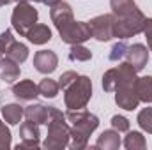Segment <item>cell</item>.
Masks as SVG:
<instances>
[{"label":"cell","mask_w":152,"mask_h":150,"mask_svg":"<svg viewBox=\"0 0 152 150\" xmlns=\"http://www.w3.org/2000/svg\"><path fill=\"white\" fill-rule=\"evenodd\" d=\"M20 138H21V143L16 145V149H39L41 147V131H39V125L27 120V122H21L20 125Z\"/></svg>","instance_id":"cell-10"},{"label":"cell","mask_w":152,"mask_h":150,"mask_svg":"<svg viewBox=\"0 0 152 150\" xmlns=\"http://www.w3.org/2000/svg\"><path fill=\"white\" fill-rule=\"evenodd\" d=\"M14 41L12 37V32L9 30V28H5L2 34H0V58L2 57H5V51H7V48H9V44Z\"/></svg>","instance_id":"cell-30"},{"label":"cell","mask_w":152,"mask_h":150,"mask_svg":"<svg viewBox=\"0 0 152 150\" xmlns=\"http://www.w3.org/2000/svg\"><path fill=\"white\" fill-rule=\"evenodd\" d=\"M25 118L37 124V125H46L48 122V106L41 104V103H32L28 106H25Z\"/></svg>","instance_id":"cell-18"},{"label":"cell","mask_w":152,"mask_h":150,"mask_svg":"<svg viewBox=\"0 0 152 150\" xmlns=\"http://www.w3.org/2000/svg\"><path fill=\"white\" fill-rule=\"evenodd\" d=\"M2 117L4 122L9 125H18L25 117V108L20 103H5L2 104Z\"/></svg>","instance_id":"cell-16"},{"label":"cell","mask_w":152,"mask_h":150,"mask_svg":"<svg viewBox=\"0 0 152 150\" xmlns=\"http://www.w3.org/2000/svg\"><path fill=\"white\" fill-rule=\"evenodd\" d=\"M92 37L99 42H108L115 37L113 36V14H99L88 21Z\"/></svg>","instance_id":"cell-8"},{"label":"cell","mask_w":152,"mask_h":150,"mask_svg":"<svg viewBox=\"0 0 152 150\" xmlns=\"http://www.w3.org/2000/svg\"><path fill=\"white\" fill-rule=\"evenodd\" d=\"M117 83H118V73H117V67L108 69V71L103 74V78H101V85H103V90H104V92H115Z\"/></svg>","instance_id":"cell-26"},{"label":"cell","mask_w":152,"mask_h":150,"mask_svg":"<svg viewBox=\"0 0 152 150\" xmlns=\"http://www.w3.org/2000/svg\"><path fill=\"white\" fill-rule=\"evenodd\" d=\"M50 18H51V23L55 25V28L58 30V28H62L64 25H67L69 21L75 20L73 7L67 2L60 0L58 4H55V5L50 7Z\"/></svg>","instance_id":"cell-13"},{"label":"cell","mask_w":152,"mask_h":150,"mask_svg":"<svg viewBox=\"0 0 152 150\" xmlns=\"http://www.w3.org/2000/svg\"><path fill=\"white\" fill-rule=\"evenodd\" d=\"M44 5H48V7H51V5H55V4H58L60 0H41Z\"/></svg>","instance_id":"cell-33"},{"label":"cell","mask_w":152,"mask_h":150,"mask_svg":"<svg viewBox=\"0 0 152 150\" xmlns=\"http://www.w3.org/2000/svg\"><path fill=\"white\" fill-rule=\"evenodd\" d=\"M12 2H16V0H0V7H4V5H9V4H12Z\"/></svg>","instance_id":"cell-34"},{"label":"cell","mask_w":152,"mask_h":150,"mask_svg":"<svg viewBox=\"0 0 152 150\" xmlns=\"http://www.w3.org/2000/svg\"><path fill=\"white\" fill-rule=\"evenodd\" d=\"M145 14L138 9L127 16H122V18H113V36L118 39H129L134 37L138 34L143 32V27H145Z\"/></svg>","instance_id":"cell-6"},{"label":"cell","mask_w":152,"mask_h":150,"mask_svg":"<svg viewBox=\"0 0 152 150\" xmlns=\"http://www.w3.org/2000/svg\"><path fill=\"white\" fill-rule=\"evenodd\" d=\"M58 66V57L53 50H39L34 55V67L41 74H51Z\"/></svg>","instance_id":"cell-12"},{"label":"cell","mask_w":152,"mask_h":150,"mask_svg":"<svg viewBox=\"0 0 152 150\" xmlns=\"http://www.w3.org/2000/svg\"><path fill=\"white\" fill-rule=\"evenodd\" d=\"M16 2H30V4H36V2H41V0H16Z\"/></svg>","instance_id":"cell-35"},{"label":"cell","mask_w":152,"mask_h":150,"mask_svg":"<svg viewBox=\"0 0 152 150\" xmlns=\"http://www.w3.org/2000/svg\"><path fill=\"white\" fill-rule=\"evenodd\" d=\"M126 53H127V44H126L124 39H120V41H117L113 46H112L108 58H110V62H120L126 57Z\"/></svg>","instance_id":"cell-27"},{"label":"cell","mask_w":152,"mask_h":150,"mask_svg":"<svg viewBox=\"0 0 152 150\" xmlns=\"http://www.w3.org/2000/svg\"><path fill=\"white\" fill-rule=\"evenodd\" d=\"M126 62H129L136 73L143 71L147 62H149V48L142 42H134L131 46H127V53H126Z\"/></svg>","instance_id":"cell-11"},{"label":"cell","mask_w":152,"mask_h":150,"mask_svg":"<svg viewBox=\"0 0 152 150\" xmlns=\"http://www.w3.org/2000/svg\"><path fill=\"white\" fill-rule=\"evenodd\" d=\"M136 122L140 125V129L147 134H152V108L147 106L143 110H140L136 115Z\"/></svg>","instance_id":"cell-25"},{"label":"cell","mask_w":152,"mask_h":150,"mask_svg":"<svg viewBox=\"0 0 152 150\" xmlns=\"http://www.w3.org/2000/svg\"><path fill=\"white\" fill-rule=\"evenodd\" d=\"M67 57L71 62H88L92 58V51L83 44H73Z\"/></svg>","instance_id":"cell-24"},{"label":"cell","mask_w":152,"mask_h":150,"mask_svg":"<svg viewBox=\"0 0 152 150\" xmlns=\"http://www.w3.org/2000/svg\"><path fill=\"white\" fill-rule=\"evenodd\" d=\"M11 97H14L18 103H28V101H36L39 95V87L32 79H20L16 83H12L11 90L7 92Z\"/></svg>","instance_id":"cell-9"},{"label":"cell","mask_w":152,"mask_h":150,"mask_svg":"<svg viewBox=\"0 0 152 150\" xmlns=\"http://www.w3.org/2000/svg\"><path fill=\"white\" fill-rule=\"evenodd\" d=\"M39 95H42V97H46V99H55L57 95H58V92H60V87H58V81H55V79H51V78H42L41 81H39Z\"/></svg>","instance_id":"cell-23"},{"label":"cell","mask_w":152,"mask_h":150,"mask_svg":"<svg viewBox=\"0 0 152 150\" xmlns=\"http://www.w3.org/2000/svg\"><path fill=\"white\" fill-rule=\"evenodd\" d=\"M136 92L142 103H152V76H142L136 79Z\"/></svg>","instance_id":"cell-22"},{"label":"cell","mask_w":152,"mask_h":150,"mask_svg":"<svg viewBox=\"0 0 152 150\" xmlns=\"http://www.w3.org/2000/svg\"><path fill=\"white\" fill-rule=\"evenodd\" d=\"M58 36L62 39V42L73 46V44H83L85 41L92 37V30L88 21H69L67 25H64L62 28H58Z\"/></svg>","instance_id":"cell-7"},{"label":"cell","mask_w":152,"mask_h":150,"mask_svg":"<svg viewBox=\"0 0 152 150\" xmlns=\"http://www.w3.org/2000/svg\"><path fill=\"white\" fill-rule=\"evenodd\" d=\"M25 37L28 39L32 44H36V46H42V44H46V42L51 41V28L48 25H44V23H36L27 32Z\"/></svg>","instance_id":"cell-17"},{"label":"cell","mask_w":152,"mask_h":150,"mask_svg":"<svg viewBox=\"0 0 152 150\" xmlns=\"http://www.w3.org/2000/svg\"><path fill=\"white\" fill-rule=\"evenodd\" d=\"M92 99V79L78 74L75 81L64 90V104L67 110H83Z\"/></svg>","instance_id":"cell-4"},{"label":"cell","mask_w":152,"mask_h":150,"mask_svg":"<svg viewBox=\"0 0 152 150\" xmlns=\"http://www.w3.org/2000/svg\"><path fill=\"white\" fill-rule=\"evenodd\" d=\"M120 145H122V141H120V133L118 131H115L113 127L112 129H106V131H103L99 136H97V140H96V145L92 147V149H99V150H117L120 149Z\"/></svg>","instance_id":"cell-14"},{"label":"cell","mask_w":152,"mask_h":150,"mask_svg":"<svg viewBox=\"0 0 152 150\" xmlns=\"http://www.w3.org/2000/svg\"><path fill=\"white\" fill-rule=\"evenodd\" d=\"M76 78H78V73H76V71H66V73H62V76L58 78V87H60V90L64 92Z\"/></svg>","instance_id":"cell-31"},{"label":"cell","mask_w":152,"mask_h":150,"mask_svg":"<svg viewBox=\"0 0 152 150\" xmlns=\"http://www.w3.org/2000/svg\"><path fill=\"white\" fill-rule=\"evenodd\" d=\"M37 20L39 12L30 2H16L11 14V25H12V30L20 34V37H25L27 32L37 23Z\"/></svg>","instance_id":"cell-5"},{"label":"cell","mask_w":152,"mask_h":150,"mask_svg":"<svg viewBox=\"0 0 152 150\" xmlns=\"http://www.w3.org/2000/svg\"><path fill=\"white\" fill-rule=\"evenodd\" d=\"M48 134L41 143L46 150H64L69 147L71 125L66 122V113L57 106H48Z\"/></svg>","instance_id":"cell-3"},{"label":"cell","mask_w":152,"mask_h":150,"mask_svg":"<svg viewBox=\"0 0 152 150\" xmlns=\"http://www.w3.org/2000/svg\"><path fill=\"white\" fill-rule=\"evenodd\" d=\"M110 7H112L113 18H122L138 11V5L134 0H110Z\"/></svg>","instance_id":"cell-19"},{"label":"cell","mask_w":152,"mask_h":150,"mask_svg":"<svg viewBox=\"0 0 152 150\" xmlns=\"http://www.w3.org/2000/svg\"><path fill=\"white\" fill-rule=\"evenodd\" d=\"M122 145L127 150H145L147 149V140L140 131H127Z\"/></svg>","instance_id":"cell-21"},{"label":"cell","mask_w":152,"mask_h":150,"mask_svg":"<svg viewBox=\"0 0 152 150\" xmlns=\"http://www.w3.org/2000/svg\"><path fill=\"white\" fill-rule=\"evenodd\" d=\"M117 73H118V83L115 88V104L126 111H134L142 103L136 92L138 73L129 62H120L117 66Z\"/></svg>","instance_id":"cell-1"},{"label":"cell","mask_w":152,"mask_h":150,"mask_svg":"<svg viewBox=\"0 0 152 150\" xmlns=\"http://www.w3.org/2000/svg\"><path fill=\"white\" fill-rule=\"evenodd\" d=\"M11 145H12L11 131H9V127L0 120V150H7Z\"/></svg>","instance_id":"cell-28"},{"label":"cell","mask_w":152,"mask_h":150,"mask_svg":"<svg viewBox=\"0 0 152 150\" xmlns=\"http://www.w3.org/2000/svg\"><path fill=\"white\" fill-rule=\"evenodd\" d=\"M143 36H145V39H147V46H149V51H152V18H147V20H145Z\"/></svg>","instance_id":"cell-32"},{"label":"cell","mask_w":152,"mask_h":150,"mask_svg":"<svg viewBox=\"0 0 152 150\" xmlns=\"http://www.w3.org/2000/svg\"><path fill=\"white\" fill-rule=\"evenodd\" d=\"M110 124H112V127H113L115 131H118V133H127L129 125H131V122L126 117H122V115H113L112 120H110Z\"/></svg>","instance_id":"cell-29"},{"label":"cell","mask_w":152,"mask_h":150,"mask_svg":"<svg viewBox=\"0 0 152 150\" xmlns=\"http://www.w3.org/2000/svg\"><path fill=\"white\" fill-rule=\"evenodd\" d=\"M20 74H21V69L18 62H14L9 57L0 58V79L4 83H16V79H20Z\"/></svg>","instance_id":"cell-15"},{"label":"cell","mask_w":152,"mask_h":150,"mask_svg":"<svg viewBox=\"0 0 152 150\" xmlns=\"http://www.w3.org/2000/svg\"><path fill=\"white\" fill-rule=\"evenodd\" d=\"M66 120L71 125V140H69V149L83 150L88 147V138L90 134L99 127V118L94 113L83 110H67Z\"/></svg>","instance_id":"cell-2"},{"label":"cell","mask_w":152,"mask_h":150,"mask_svg":"<svg viewBox=\"0 0 152 150\" xmlns=\"http://www.w3.org/2000/svg\"><path fill=\"white\" fill-rule=\"evenodd\" d=\"M5 57L12 58V60L18 62V64H23V62L28 58V46L14 39V41L9 44V48H7V51H5Z\"/></svg>","instance_id":"cell-20"}]
</instances>
